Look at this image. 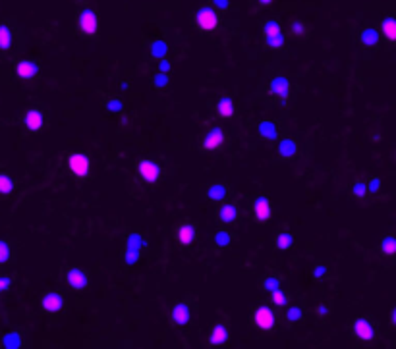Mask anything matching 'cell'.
<instances>
[{"label": "cell", "instance_id": "6da1fadb", "mask_svg": "<svg viewBox=\"0 0 396 349\" xmlns=\"http://www.w3.org/2000/svg\"><path fill=\"white\" fill-rule=\"evenodd\" d=\"M195 23L201 27L203 31H215L219 26V16L213 6H201L195 14Z\"/></svg>", "mask_w": 396, "mask_h": 349}, {"label": "cell", "instance_id": "7a4b0ae2", "mask_svg": "<svg viewBox=\"0 0 396 349\" xmlns=\"http://www.w3.org/2000/svg\"><path fill=\"white\" fill-rule=\"evenodd\" d=\"M78 26H79V29H81V33H83V35H89V37L95 35V33H97V27H99L97 14H95L93 10L83 8L78 14Z\"/></svg>", "mask_w": 396, "mask_h": 349}, {"label": "cell", "instance_id": "3957f363", "mask_svg": "<svg viewBox=\"0 0 396 349\" xmlns=\"http://www.w3.org/2000/svg\"><path fill=\"white\" fill-rule=\"evenodd\" d=\"M137 172H139V178L147 184H155L158 178H160V166L155 162V160H149V158H141L139 164H137Z\"/></svg>", "mask_w": 396, "mask_h": 349}, {"label": "cell", "instance_id": "277c9868", "mask_svg": "<svg viewBox=\"0 0 396 349\" xmlns=\"http://www.w3.org/2000/svg\"><path fill=\"white\" fill-rule=\"evenodd\" d=\"M68 170H70L74 176H78V178H85V176H89L91 162H89V158L85 157V155L74 153V155L68 157Z\"/></svg>", "mask_w": 396, "mask_h": 349}, {"label": "cell", "instance_id": "5b68a950", "mask_svg": "<svg viewBox=\"0 0 396 349\" xmlns=\"http://www.w3.org/2000/svg\"><path fill=\"white\" fill-rule=\"evenodd\" d=\"M290 81L284 78V76H276L274 79H271V83H269V93L274 96H278L281 98L282 106L286 105V98L290 95Z\"/></svg>", "mask_w": 396, "mask_h": 349}, {"label": "cell", "instance_id": "8992f818", "mask_svg": "<svg viewBox=\"0 0 396 349\" xmlns=\"http://www.w3.org/2000/svg\"><path fill=\"white\" fill-rule=\"evenodd\" d=\"M274 322H276V318H274V313L269 307H259V309H255V313H253V324H255L259 330H273Z\"/></svg>", "mask_w": 396, "mask_h": 349}, {"label": "cell", "instance_id": "52a82bcc", "mask_svg": "<svg viewBox=\"0 0 396 349\" xmlns=\"http://www.w3.org/2000/svg\"><path fill=\"white\" fill-rule=\"evenodd\" d=\"M352 330H354V336L361 341H371L375 338V328H373V324L367 320V318H356L352 324Z\"/></svg>", "mask_w": 396, "mask_h": 349}, {"label": "cell", "instance_id": "ba28073f", "mask_svg": "<svg viewBox=\"0 0 396 349\" xmlns=\"http://www.w3.org/2000/svg\"><path fill=\"white\" fill-rule=\"evenodd\" d=\"M66 284H68V288L81 291V289H85L89 286V278L81 268H70L66 272Z\"/></svg>", "mask_w": 396, "mask_h": 349}, {"label": "cell", "instance_id": "9c48e42d", "mask_svg": "<svg viewBox=\"0 0 396 349\" xmlns=\"http://www.w3.org/2000/svg\"><path fill=\"white\" fill-rule=\"evenodd\" d=\"M64 307V295L58 291H49L41 299V309L46 313H60Z\"/></svg>", "mask_w": 396, "mask_h": 349}, {"label": "cell", "instance_id": "30bf717a", "mask_svg": "<svg viewBox=\"0 0 396 349\" xmlns=\"http://www.w3.org/2000/svg\"><path fill=\"white\" fill-rule=\"evenodd\" d=\"M24 126L27 128V131H39L44 126V114L37 108H31L24 114Z\"/></svg>", "mask_w": 396, "mask_h": 349}, {"label": "cell", "instance_id": "8fae6325", "mask_svg": "<svg viewBox=\"0 0 396 349\" xmlns=\"http://www.w3.org/2000/svg\"><path fill=\"white\" fill-rule=\"evenodd\" d=\"M224 143V131L220 128H211L203 137V148L205 151H215V148L222 147Z\"/></svg>", "mask_w": 396, "mask_h": 349}, {"label": "cell", "instance_id": "7c38bea8", "mask_svg": "<svg viewBox=\"0 0 396 349\" xmlns=\"http://www.w3.org/2000/svg\"><path fill=\"white\" fill-rule=\"evenodd\" d=\"M273 214V209H271V203L267 197H257L253 201V216H255L257 222H267Z\"/></svg>", "mask_w": 396, "mask_h": 349}, {"label": "cell", "instance_id": "4fadbf2b", "mask_svg": "<svg viewBox=\"0 0 396 349\" xmlns=\"http://www.w3.org/2000/svg\"><path fill=\"white\" fill-rule=\"evenodd\" d=\"M379 33L385 37L388 43H396V18L394 16H387V18L381 19Z\"/></svg>", "mask_w": 396, "mask_h": 349}, {"label": "cell", "instance_id": "5bb4252c", "mask_svg": "<svg viewBox=\"0 0 396 349\" xmlns=\"http://www.w3.org/2000/svg\"><path fill=\"white\" fill-rule=\"evenodd\" d=\"M39 73V68L33 60H21L16 64V76L19 79H33Z\"/></svg>", "mask_w": 396, "mask_h": 349}, {"label": "cell", "instance_id": "9a60e30c", "mask_svg": "<svg viewBox=\"0 0 396 349\" xmlns=\"http://www.w3.org/2000/svg\"><path fill=\"white\" fill-rule=\"evenodd\" d=\"M360 43L365 48H377L379 43H381V33L373 27H365L360 33Z\"/></svg>", "mask_w": 396, "mask_h": 349}, {"label": "cell", "instance_id": "2e32d148", "mask_svg": "<svg viewBox=\"0 0 396 349\" xmlns=\"http://www.w3.org/2000/svg\"><path fill=\"white\" fill-rule=\"evenodd\" d=\"M190 316H192V311H190V307L188 303H176V305L172 307V320L178 324V326H184V324L190 322Z\"/></svg>", "mask_w": 396, "mask_h": 349}, {"label": "cell", "instance_id": "e0dca14e", "mask_svg": "<svg viewBox=\"0 0 396 349\" xmlns=\"http://www.w3.org/2000/svg\"><path fill=\"white\" fill-rule=\"evenodd\" d=\"M217 216L222 224H232L234 220L238 218V209L236 205H232V203H222L217 210Z\"/></svg>", "mask_w": 396, "mask_h": 349}, {"label": "cell", "instance_id": "ac0fdd59", "mask_svg": "<svg viewBox=\"0 0 396 349\" xmlns=\"http://www.w3.org/2000/svg\"><path fill=\"white\" fill-rule=\"evenodd\" d=\"M230 338V330L224 326V324H217V326H213L211 334H209V343L211 345H222V343H226Z\"/></svg>", "mask_w": 396, "mask_h": 349}, {"label": "cell", "instance_id": "d6986e66", "mask_svg": "<svg viewBox=\"0 0 396 349\" xmlns=\"http://www.w3.org/2000/svg\"><path fill=\"white\" fill-rule=\"evenodd\" d=\"M176 239L182 245H192V243H194V239H195V228H194V224H188V222L180 224V226L176 228Z\"/></svg>", "mask_w": 396, "mask_h": 349}, {"label": "cell", "instance_id": "ffe728a7", "mask_svg": "<svg viewBox=\"0 0 396 349\" xmlns=\"http://www.w3.org/2000/svg\"><path fill=\"white\" fill-rule=\"evenodd\" d=\"M278 155H281L282 158H286V160L294 158L298 155V143L294 139H290V137L282 139L281 143H278Z\"/></svg>", "mask_w": 396, "mask_h": 349}, {"label": "cell", "instance_id": "44dd1931", "mask_svg": "<svg viewBox=\"0 0 396 349\" xmlns=\"http://www.w3.org/2000/svg\"><path fill=\"white\" fill-rule=\"evenodd\" d=\"M257 131H259V135L267 141H274L278 137V130H276V123L271 122V120H263V122H259L257 126Z\"/></svg>", "mask_w": 396, "mask_h": 349}, {"label": "cell", "instance_id": "7402d4cb", "mask_svg": "<svg viewBox=\"0 0 396 349\" xmlns=\"http://www.w3.org/2000/svg\"><path fill=\"white\" fill-rule=\"evenodd\" d=\"M217 112L222 118H230L234 114V101L230 96H220L217 101Z\"/></svg>", "mask_w": 396, "mask_h": 349}, {"label": "cell", "instance_id": "603a6c76", "mask_svg": "<svg viewBox=\"0 0 396 349\" xmlns=\"http://www.w3.org/2000/svg\"><path fill=\"white\" fill-rule=\"evenodd\" d=\"M0 343H2V347H10V349L24 347V341H21V336H19L18 332H8V334H4Z\"/></svg>", "mask_w": 396, "mask_h": 349}, {"label": "cell", "instance_id": "cb8c5ba5", "mask_svg": "<svg viewBox=\"0 0 396 349\" xmlns=\"http://www.w3.org/2000/svg\"><path fill=\"white\" fill-rule=\"evenodd\" d=\"M12 44H14V33H12L10 26L2 23L0 26V51H8Z\"/></svg>", "mask_w": 396, "mask_h": 349}, {"label": "cell", "instance_id": "d4e9b609", "mask_svg": "<svg viewBox=\"0 0 396 349\" xmlns=\"http://www.w3.org/2000/svg\"><path fill=\"white\" fill-rule=\"evenodd\" d=\"M274 245H276V249H281V251H290L292 247H294V236L288 234V232H281L276 239H274Z\"/></svg>", "mask_w": 396, "mask_h": 349}, {"label": "cell", "instance_id": "484cf974", "mask_svg": "<svg viewBox=\"0 0 396 349\" xmlns=\"http://www.w3.org/2000/svg\"><path fill=\"white\" fill-rule=\"evenodd\" d=\"M379 249H381V253L387 255V257L396 255V237L394 236H385L383 239H381V243H379Z\"/></svg>", "mask_w": 396, "mask_h": 349}, {"label": "cell", "instance_id": "4316f807", "mask_svg": "<svg viewBox=\"0 0 396 349\" xmlns=\"http://www.w3.org/2000/svg\"><path fill=\"white\" fill-rule=\"evenodd\" d=\"M226 195H228V191H226V187L222 184H215L207 189V199L209 201H222Z\"/></svg>", "mask_w": 396, "mask_h": 349}, {"label": "cell", "instance_id": "83f0119b", "mask_svg": "<svg viewBox=\"0 0 396 349\" xmlns=\"http://www.w3.org/2000/svg\"><path fill=\"white\" fill-rule=\"evenodd\" d=\"M147 245V241H145V237L141 236V234H130V236L126 237V247H130V249H143Z\"/></svg>", "mask_w": 396, "mask_h": 349}, {"label": "cell", "instance_id": "f1b7e54d", "mask_svg": "<svg viewBox=\"0 0 396 349\" xmlns=\"http://www.w3.org/2000/svg\"><path fill=\"white\" fill-rule=\"evenodd\" d=\"M16 189V182L8 174H0V195H10Z\"/></svg>", "mask_w": 396, "mask_h": 349}, {"label": "cell", "instance_id": "f546056e", "mask_svg": "<svg viewBox=\"0 0 396 349\" xmlns=\"http://www.w3.org/2000/svg\"><path fill=\"white\" fill-rule=\"evenodd\" d=\"M215 243L219 249H224V247H228L232 243V234H230L228 230H219L217 234H215Z\"/></svg>", "mask_w": 396, "mask_h": 349}, {"label": "cell", "instance_id": "4dcf8cb0", "mask_svg": "<svg viewBox=\"0 0 396 349\" xmlns=\"http://www.w3.org/2000/svg\"><path fill=\"white\" fill-rule=\"evenodd\" d=\"M167 53H168V44L165 41H155V43L151 44V54L155 56V58H167Z\"/></svg>", "mask_w": 396, "mask_h": 349}, {"label": "cell", "instance_id": "1f68e13d", "mask_svg": "<svg viewBox=\"0 0 396 349\" xmlns=\"http://www.w3.org/2000/svg\"><path fill=\"white\" fill-rule=\"evenodd\" d=\"M271 301H273V305H276V307H286L288 305V295H286L281 288H276L271 291Z\"/></svg>", "mask_w": 396, "mask_h": 349}, {"label": "cell", "instance_id": "d6a6232c", "mask_svg": "<svg viewBox=\"0 0 396 349\" xmlns=\"http://www.w3.org/2000/svg\"><path fill=\"white\" fill-rule=\"evenodd\" d=\"M139 259H141L139 249H130V247H126V253H124V261H126V264L133 266V264L139 262Z\"/></svg>", "mask_w": 396, "mask_h": 349}, {"label": "cell", "instance_id": "836d02e7", "mask_svg": "<svg viewBox=\"0 0 396 349\" xmlns=\"http://www.w3.org/2000/svg\"><path fill=\"white\" fill-rule=\"evenodd\" d=\"M265 41H267L269 48H281V46H284V35H282V31L281 33H274V35H267Z\"/></svg>", "mask_w": 396, "mask_h": 349}, {"label": "cell", "instance_id": "e575fe53", "mask_svg": "<svg viewBox=\"0 0 396 349\" xmlns=\"http://www.w3.org/2000/svg\"><path fill=\"white\" fill-rule=\"evenodd\" d=\"M105 108L112 114H120L124 110V103L120 101V98H108V101L105 103Z\"/></svg>", "mask_w": 396, "mask_h": 349}, {"label": "cell", "instance_id": "d590c367", "mask_svg": "<svg viewBox=\"0 0 396 349\" xmlns=\"http://www.w3.org/2000/svg\"><path fill=\"white\" fill-rule=\"evenodd\" d=\"M281 31H282L281 23H278L276 19H269V21H265V26H263L265 37H267V35H274V33H281Z\"/></svg>", "mask_w": 396, "mask_h": 349}, {"label": "cell", "instance_id": "8d00e7d4", "mask_svg": "<svg viewBox=\"0 0 396 349\" xmlns=\"http://www.w3.org/2000/svg\"><path fill=\"white\" fill-rule=\"evenodd\" d=\"M10 257H12V249H10L8 241L0 239V264H6L10 261Z\"/></svg>", "mask_w": 396, "mask_h": 349}, {"label": "cell", "instance_id": "74e56055", "mask_svg": "<svg viewBox=\"0 0 396 349\" xmlns=\"http://www.w3.org/2000/svg\"><path fill=\"white\" fill-rule=\"evenodd\" d=\"M276 288H281V278L278 276H267V278L263 280V289L265 291H273V289Z\"/></svg>", "mask_w": 396, "mask_h": 349}, {"label": "cell", "instance_id": "f35d334b", "mask_svg": "<svg viewBox=\"0 0 396 349\" xmlns=\"http://www.w3.org/2000/svg\"><path fill=\"white\" fill-rule=\"evenodd\" d=\"M352 195L358 197V199H363L367 195V185H365V182H356L352 185Z\"/></svg>", "mask_w": 396, "mask_h": 349}, {"label": "cell", "instance_id": "ab89813d", "mask_svg": "<svg viewBox=\"0 0 396 349\" xmlns=\"http://www.w3.org/2000/svg\"><path fill=\"white\" fill-rule=\"evenodd\" d=\"M286 318H288V322L296 324L301 320V309L299 307H290L288 311H286Z\"/></svg>", "mask_w": 396, "mask_h": 349}, {"label": "cell", "instance_id": "60d3db41", "mask_svg": "<svg viewBox=\"0 0 396 349\" xmlns=\"http://www.w3.org/2000/svg\"><path fill=\"white\" fill-rule=\"evenodd\" d=\"M168 81H170V79H168V73H160V71L153 78V83H155V87L157 89H165L168 85Z\"/></svg>", "mask_w": 396, "mask_h": 349}, {"label": "cell", "instance_id": "b9f144b4", "mask_svg": "<svg viewBox=\"0 0 396 349\" xmlns=\"http://www.w3.org/2000/svg\"><path fill=\"white\" fill-rule=\"evenodd\" d=\"M365 185H367V193H379V189H381V178L373 176Z\"/></svg>", "mask_w": 396, "mask_h": 349}, {"label": "cell", "instance_id": "7bdbcfd3", "mask_svg": "<svg viewBox=\"0 0 396 349\" xmlns=\"http://www.w3.org/2000/svg\"><path fill=\"white\" fill-rule=\"evenodd\" d=\"M327 272H329V270H327V266H325V264H317L315 268H313V278H315V280L325 278V276H327Z\"/></svg>", "mask_w": 396, "mask_h": 349}, {"label": "cell", "instance_id": "ee69618b", "mask_svg": "<svg viewBox=\"0 0 396 349\" xmlns=\"http://www.w3.org/2000/svg\"><path fill=\"white\" fill-rule=\"evenodd\" d=\"M12 286V280L8 276H0V293H6Z\"/></svg>", "mask_w": 396, "mask_h": 349}, {"label": "cell", "instance_id": "f6af8a7d", "mask_svg": "<svg viewBox=\"0 0 396 349\" xmlns=\"http://www.w3.org/2000/svg\"><path fill=\"white\" fill-rule=\"evenodd\" d=\"M170 68H172V66H170V60H167V58H160V60H158V71H160V73H168Z\"/></svg>", "mask_w": 396, "mask_h": 349}, {"label": "cell", "instance_id": "bcb514c9", "mask_svg": "<svg viewBox=\"0 0 396 349\" xmlns=\"http://www.w3.org/2000/svg\"><path fill=\"white\" fill-rule=\"evenodd\" d=\"M230 4V0H213V8L215 10H226Z\"/></svg>", "mask_w": 396, "mask_h": 349}, {"label": "cell", "instance_id": "7dc6e473", "mask_svg": "<svg viewBox=\"0 0 396 349\" xmlns=\"http://www.w3.org/2000/svg\"><path fill=\"white\" fill-rule=\"evenodd\" d=\"M292 33H296V35H301V33H306V27H304V23H299V21L292 23Z\"/></svg>", "mask_w": 396, "mask_h": 349}, {"label": "cell", "instance_id": "c3c4849f", "mask_svg": "<svg viewBox=\"0 0 396 349\" xmlns=\"http://www.w3.org/2000/svg\"><path fill=\"white\" fill-rule=\"evenodd\" d=\"M317 314H319V316H325V314H329V309H327V307H323V305L317 307Z\"/></svg>", "mask_w": 396, "mask_h": 349}, {"label": "cell", "instance_id": "681fc988", "mask_svg": "<svg viewBox=\"0 0 396 349\" xmlns=\"http://www.w3.org/2000/svg\"><path fill=\"white\" fill-rule=\"evenodd\" d=\"M390 324L396 328V307L392 309V313H390Z\"/></svg>", "mask_w": 396, "mask_h": 349}, {"label": "cell", "instance_id": "f907efd6", "mask_svg": "<svg viewBox=\"0 0 396 349\" xmlns=\"http://www.w3.org/2000/svg\"><path fill=\"white\" fill-rule=\"evenodd\" d=\"M257 2H259V4H263V6H269L273 0H257Z\"/></svg>", "mask_w": 396, "mask_h": 349}, {"label": "cell", "instance_id": "816d5d0a", "mask_svg": "<svg viewBox=\"0 0 396 349\" xmlns=\"http://www.w3.org/2000/svg\"><path fill=\"white\" fill-rule=\"evenodd\" d=\"M120 87H122V91H128L130 85H128V81H122V83H120Z\"/></svg>", "mask_w": 396, "mask_h": 349}]
</instances>
